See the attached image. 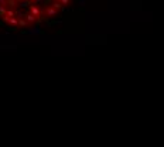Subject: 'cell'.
<instances>
[{
	"label": "cell",
	"instance_id": "obj_1",
	"mask_svg": "<svg viewBox=\"0 0 164 147\" xmlns=\"http://www.w3.org/2000/svg\"><path fill=\"white\" fill-rule=\"evenodd\" d=\"M24 20H25V23H27V24L30 26V24H34L37 19H36V17H34L33 14H25V16H24Z\"/></svg>",
	"mask_w": 164,
	"mask_h": 147
}]
</instances>
